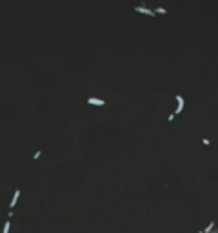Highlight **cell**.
<instances>
[{
	"label": "cell",
	"mask_w": 218,
	"mask_h": 233,
	"mask_svg": "<svg viewBox=\"0 0 218 233\" xmlns=\"http://www.w3.org/2000/svg\"><path fill=\"white\" fill-rule=\"evenodd\" d=\"M176 102H178V106H176V111L173 113L175 116L178 115V113H182V109H184V104H186V102H184V97H182V95H176Z\"/></svg>",
	"instance_id": "obj_1"
},
{
	"label": "cell",
	"mask_w": 218,
	"mask_h": 233,
	"mask_svg": "<svg viewBox=\"0 0 218 233\" xmlns=\"http://www.w3.org/2000/svg\"><path fill=\"white\" fill-rule=\"evenodd\" d=\"M87 104H91V106H104L106 102L102 98H97V97H89V98H87Z\"/></svg>",
	"instance_id": "obj_2"
},
{
	"label": "cell",
	"mask_w": 218,
	"mask_h": 233,
	"mask_svg": "<svg viewBox=\"0 0 218 233\" xmlns=\"http://www.w3.org/2000/svg\"><path fill=\"white\" fill-rule=\"evenodd\" d=\"M18 198H20V189H17V191H15V195H13V198H11V204H9V211H13V208L17 206Z\"/></svg>",
	"instance_id": "obj_3"
},
{
	"label": "cell",
	"mask_w": 218,
	"mask_h": 233,
	"mask_svg": "<svg viewBox=\"0 0 218 233\" xmlns=\"http://www.w3.org/2000/svg\"><path fill=\"white\" fill-rule=\"evenodd\" d=\"M136 11L144 13V15H149V17H153V15H155V11H153V9H149V8H146V6H136Z\"/></svg>",
	"instance_id": "obj_4"
},
{
	"label": "cell",
	"mask_w": 218,
	"mask_h": 233,
	"mask_svg": "<svg viewBox=\"0 0 218 233\" xmlns=\"http://www.w3.org/2000/svg\"><path fill=\"white\" fill-rule=\"evenodd\" d=\"M213 230H215V221H211V222H209V226H207V228L204 230V231H200V233H211V231H213Z\"/></svg>",
	"instance_id": "obj_5"
},
{
	"label": "cell",
	"mask_w": 218,
	"mask_h": 233,
	"mask_svg": "<svg viewBox=\"0 0 218 233\" xmlns=\"http://www.w3.org/2000/svg\"><path fill=\"white\" fill-rule=\"evenodd\" d=\"M9 226H11V221L8 218V221H6V224H4V231H2V233H9Z\"/></svg>",
	"instance_id": "obj_6"
},
{
	"label": "cell",
	"mask_w": 218,
	"mask_h": 233,
	"mask_svg": "<svg viewBox=\"0 0 218 233\" xmlns=\"http://www.w3.org/2000/svg\"><path fill=\"white\" fill-rule=\"evenodd\" d=\"M40 155H42V151L38 149V151H35V155H33V159H40Z\"/></svg>",
	"instance_id": "obj_7"
}]
</instances>
